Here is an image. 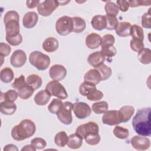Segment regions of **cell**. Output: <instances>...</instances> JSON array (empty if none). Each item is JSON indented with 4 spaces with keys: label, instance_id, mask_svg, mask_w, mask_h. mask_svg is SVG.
Listing matches in <instances>:
<instances>
[{
    "label": "cell",
    "instance_id": "1",
    "mask_svg": "<svg viewBox=\"0 0 151 151\" xmlns=\"http://www.w3.org/2000/svg\"><path fill=\"white\" fill-rule=\"evenodd\" d=\"M150 107L139 109L132 119V126L134 132L140 136L151 135Z\"/></svg>",
    "mask_w": 151,
    "mask_h": 151
},
{
    "label": "cell",
    "instance_id": "2",
    "mask_svg": "<svg viewBox=\"0 0 151 151\" xmlns=\"http://www.w3.org/2000/svg\"><path fill=\"white\" fill-rule=\"evenodd\" d=\"M36 130L35 123L31 120H22L11 130L12 138L16 141H22L33 136Z\"/></svg>",
    "mask_w": 151,
    "mask_h": 151
},
{
    "label": "cell",
    "instance_id": "3",
    "mask_svg": "<svg viewBox=\"0 0 151 151\" xmlns=\"http://www.w3.org/2000/svg\"><path fill=\"white\" fill-rule=\"evenodd\" d=\"M30 64L40 71L45 70L50 64V58L48 55L38 51H34L29 56Z\"/></svg>",
    "mask_w": 151,
    "mask_h": 151
},
{
    "label": "cell",
    "instance_id": "4",
    "mask_svg": "<svg viewBox=\"0 0 151 151\" xmlns=\"http://www.w3.org/2000/svg\"><path fill=\"white\" fill-rule=\"evenodd\" d=\"M51 96H55L59 99L64 100L68 97L67 92L65 87L58 81H50L45 89Z\"/></svg>",
    "mask_w": 151,
    "mask_h": 151
},
{
    "label": "cell",
    "instance_id": "5",
    "mask_svg": "<svg viewBox=\"0 0 151 151\" xmlns=\"http://www.w3.org/2000/svg\"><path fill=\"white\" fill-rule=\"evenodd\" d=\"M73 24L72 18L68 16H63L59 18L55 23L57 32L62 36H65L73 32Z\"/></svg>",
    "mask_w": 151,
    "mask_h": 151
},
{
    "label": "cell",
    "instance_id": "6",
    "mask_svg": "<svg viewBox=\"0 0 151 151\" xmlns=\"http://www.w3.org/2000/svg\"><path fill=\"white\" fill-rule=\"evenodd\" d=\"M73 103L70 101L64 102V105L60 111L57 114L58 119L63 124L69 125L73 122L71 111L73 110Z\"/></svg>",
    "mask_w": 151,
    "mask_h": 151
},
{
    "label": "cell",
    "instance_id": "7",
    "mask_svg": "<svg viewBox=\"0 0 151 151\" xmlns=\"http://www.w3.org/2000/svg\"><path fill=\"white\" fill-rule=\"evenodd\" d=\"M60 5L58 1L47 0L42 2L37 7L38 14L43 17L50 16Z\"/></svg>",
    "mask_w": 151,
    "mask_h": 151
},
{
    "label": "cell",
    "instance_id": "8",
    "mask_svg": "<svg viewBox=\"0 0 151 151\" xmlns=\"http://www.w3.org/2000/svg\"><path fill=\"white\" fill-rule=\"evenodd\" d=\"M99 127L98 124L95 122H90L78 126L76 129V133L84 139L87 136L90 134L99 133Z\"/></svg>",
    "mask_w": 151,
    "mask_h": 151
},
{
    "label": "cell",
    "instance_id": "9",
    "mask_svg": "<svg viewBox=\"0 0 151 151\" xmlns=\"http://www.w3.org/2000/svg\"><path fill=\"white\" fill-rule=\"evenodd\" d=\"M73 111L75 116L79 119L87 118L91 113L90 107L84 102H76L73 103Z\"/></svg>",
    "mask_w": 151,
    "mask_h": 151
},
{
    "label": "cell",
    "instance_id": "10",
    "mask_svg": "<svg viewBox=\"0 0 151 151\" xmlns=\"http://www.w3.org/2000/svg\"><path fill=\"white\" fill-rule=\"evenodd\" d=\"M102 122L103 124L109 126L117 125L122 123L119 110H111L106 111L102 116Z\"/></svg>",
    "mask_w": 151,
    "mask_h": 151
},
{
    "label": "cell",
    "instance_id": "11",
    "mask_svg": "<svg viewBox=\"0 0 151 151\" xmlns=\"http://www.w3.org/2000/svg\"><path fill=\"white\" fill-rule=\"evenodd\" d=\"M131 145L133 148L139 150H146L150 146V139L146 136H134L131 139Z\"/></svg>",
    "mask_w": 151,
    "mask_h": 151
},
{
    "label": "cell",
    "instance_id": "12",
    "mask_svg": "<svg viewBox=\"0 0 151 151\" xmlns=\"http://www.w3.org/2000/svg\"><path fill=\"white\" fill-rule=\"evenodd\" d=\"M19 20L18 19H11L4 22L5 27L6 38H11L20 34Z\"/></svg>",
    "mask_w": 151,
    "mask_h": 151
},
{
    "label": "cell",
    "instance_id": "13",
    "mask_svg": "<svg viewBox=\"0 0 151 151\" xmlns=\"http://www.w3.org/2000/svg\"><path fill=\"white\" fill-rule=\"evenodd\" d=\"M27 61V55L25 52L22 50H15L10 57L11 64L15 67H22Z\"/></svg>",
    "mask_w": 151,
    "mask_h": 151
},
{
    "label": "cell",
    "instance_id": "14",
    "mask_svg": "<svg viewBox=\"0 0 151 151\" xmlns=\"http://www.w3.org/2000/svg\"><path fill=\"white\" fill-rule=\"evenodd\" d=\"M49 75L51 78L55 81L63 80L67 75L66 68L61 64H54L49 70Z\"/></svg>",
    "mask_w": 151,
    "mask_h": 151
},
{
    "label": "cell",
    "instance_id": "15",
    "mask_svg": "<svg viewBox=\"0 0 151 151\" xmlns=\"http://www.w3.org/2000/svg\"><path fill=\"white\" fill-rule=\"evenodd\" d=\"M38 20V14L34 11H29L24 15L22 18V24L25 28L31 29L36 25Z\"/></svg>",
    "mask_w": 151,
    "mask_h": 151
},
{
    "label": "cell",
    "instance_id": "16",
    "mask_svg": "<svg viewBox=\"0 0 151 151\" xmlns=\"http://www.w3.org/2000/svg\"><path fill=\"white\" fill-rule=\"evenodd\" d=\"M105 60L106 57L101 51H96L91 53L87 58L88 63L94 68H97L103 64Z\"/></svg>",
    "mask_w": 151,
    "mask_h": 151
},
{
    "label": "cell",
    "instance_id": "17",
    "mask_svg": "<svg viewBox=\"0 0 151 151\" xmlns=\"http://www.w3.org/2000/svg\"><path fill=\"white\" fill-rule=\"evenodd\" d=\"M84 81L93 84H97L102 81L100 73L96 68L89 70L84 76Z\"/></svg>",
    "mask_w": 151,
    "mask_h": 151
},
{
    "label": "cell",
    "instance_id": "18",
    "mask_svg": "<svg viewBox=\"0 0 151 151\" xmlns=\"http://www.w3.org/2000/svg\"><path fill=\"white\" fill-rule=\"evenodd\" d=\"M101 37L96 33L92 32L88 34L86 38V46L90 49H96L101 45Z\"/></svg>",
    "mask_w": 151,
    "mask_h": 151
},
{
    "label": "cell",
    "instance_id": "19",
    "mask_svg": "<svg viewBox=\"0 0 151 151\" xmlns=\"http://www.w3.org/2000/svg\"><path fill=\"white\" fill-rule=\"evenodd\" d=\"M132 25L129 22H119L115 28L116 34L121 37H126L130 35V28Z\"/></svg>",
    "mask_w": 151,
    "mask_h": 151
},
{
    "label": "cell",
    "instance_id": "20",
    "mask_svg": "<svg viewBox=\"0 0 151 151\" xmlns=\"http://www.w3.org/2000/svg\"><path fill=\"white\" fill-rule=\"evenodd\" d=\"M17 110V106L14 102L7 100L1 101L0 111L1 113L5 115H12Z\"/></svg>",
    "mask_w": 151,
    "mask_h": 151
},
{
    "label": "cell",
    "instance_id": "21",
    "mask_svg": "<svg viewBox=\"0 0 151 151\" xmlns=\"http://www.w3.org/2000/svg\"><path fill=\"white\" fill-rule=\"evenodd\" d=\"M42 48L48 52H55L59 47L58 41L54 37H48L46 38L42 43Z\"/></svg>",
    "mask_w": 151,
    "mask_h": 151
},
{
    "label": "cell",
    "instance_id": "22",
    "mask_svg": "<svg viewBox=\"0 0 151 151\" xmlns=\"http://www.w3.org/2000/svg\"><path fill=\"white\" fill-rule=\"evenodd\" d=\"M91 25L94 29L101 31L106 28V20L104 15H97L94 16L91 21Z\"/></svg>",
    "mask_w": 151,
    "mask_h": 151
},
{
    "label": "cell",
    "instance_id": "23",
    "mask_svg": "<svg viewBox=\"0 0 151 151\" xmlns=\"http://www.w3.org/2000/svg\"><path fill=\"white\" fill-rule=\"evenodd\" d=\"M122 123H126L131 119L134 113V108L132 106H124L119 110Z\"/></svg>",
    "mask_w": 151,
    "mask_h": 151
},
{
    "label": "cell",
    "instance_id": "24",
    "mask_svg": "<svg viewBox=\"0 0 151 151\" xmlns=\"http://www.w3.org/2000/svg\"><path fill=\"white\" fill-rule=\"evenodd\" d=\"M51 96L45 90H42L35 94L34 101L38 106H45L50 101Z\"/></svg>",
    "mask_w": 151,
    "mask_h": 151
},
{
    "label": "cell",
    "instance_id": "25",
    "mask_svg": "<svg viewBox=\"0 0 151 151\" xmlns=\"http://www.w3.org/2000/svg\"><path fill=\"white\" fill-rule=\"evenodd\" d=\"M83 138L77 133H73L68 136L67 146L72 149H79L83 144Z\"/></svg>",
    "mask_w": 151,
    "mask_h": 151
},
{
    "label": "cell",
    "instance_id": "26",
    "mask_svg": "<svg viewBox=\"0 0 151 151\" xmlns=\"http://www.w3.org/2000/svg\"><path fill=\"white\" fill-rule=\"evenodd\" d=\"M73 29V32L76 33H80L84 31L86 28V21L79 17H72Z\"/></svg>",
    "mask_w": 151,
    "mask_h": 151
},
{
    "label": "cell",
    "instance_id": "27",
    "mask_svg": "<svg viewBox=\"0 0 151 151\" xmlns=\"http://www.w3.org/2000/svg\"><path fill=\"white\" fill-rule=\"evenodd\" d=\"M139 61L143 64H149L151 62V50L148 48H144L138 52Z\"/></svg>",
    "mask_w": 151,
    "mask_h": 151
},
{
    "label": "cell",
    "instance_id": "28",
    "mask_svg": "<svg viewBox=\"0 0 151 151\" xmlns=\"http://www.w3.org/2000/svg\"><path fill=\"white\" fill-rule=\"evenodd\" d=\"M26 82L27 84L35 90L41 86L42 80V78L37 74H30L27 77Z\"/></svg>",
    "mask_w": 151,
    "mask_h": 151
},
{
    "label": "cell",
    "instance_id": "29",
    "mask_svg": "<svg viewBox=\"0 0 151 151\" xmlns=\"http://www.w3.org/2000/svg\"><path fill=\"white\" fill-rule=\"evenodd\" d=\"M17 90L18 96L23 100H27L30 98L35 91V90L27 84V83Z\"/></svg>",
    "mask_w": 151,
    "mask_h": 151
},
{
    "label": "cell",
    "instance_id": "30",
    "mask_svg": "<svg viewBox=\"0 0 151 151\" xmlns=\"http://www.w3.org/2000/svg\"><path fill=\"white\" fill-rule=\"evenodd\" d=\"M14 74L12 70L9 67H5L1 70L0 78L2 82L5 83H10L14 78Z\"/></svg>",
    "mask_w": 151,
    "mask_h": 151
},
{
    "label": "cell",
    "instance_id": "31",
    "mask_svg": "<svg viewBox=\"0 0 151 151\" xmlns=\"http://www.w3.org/2000/svg\"><path fill=\"white\" fill-rule=\"evenodd\" d=\"M68 136L64 131H61L57 133L54 137V143L59 147H64L67 145Z\"/></svg>",
    "mask_w": 151,
    "mask_h": 151
},
{
    "label": "cell",
    "instance_id": "32",
    "mask_svg": "<svg viewBox=\"0 0 151 151\" xmlns=\"http://www.w3.org/2000/svg\"><path fill=\"white\" fill-rule=\"evenodd\" d=\"M64 103L59 99H54L48 106V111L54 114H57L61 109Z\"/></svg>",
    "mask_w": 151,
    "mask_h": 151
},
{
    "label": "cell",
    "instance_id": "33",
    "mask_svg": "<svg viewBox=\"0 0 151 151\" xmlns=\"http://www.w3.org/2000/svg\"><path fill=\"white\" fill-rule=\"evenodd\" d=\"M130 35L133 39H137L143 41L144 32L143 28L138 25H133L130 28Z\"/></svg>",
    "mask_w": 151,
    "mask_h": 151
},
{
    "label": "cell",
    "instance_id": "34",
    "mask_svg": "<svg viewBox=\"0 0 151 151\" xmlns=\"http://www.w3.org/2000/svg\"><path fill=\"white\" fill-rule=\"evenodd\" d=\"M108 107V103L106 101H101L93 103L91 107V109L94 112V113L100 114L104 113L106 111H107Z\"/></svg>",
    "mask_w": 151,
    "mask_h": 151
},
{
    "label": "cell",
    "instance_id": "35",
    "mask_svg": "<svg viewBox=\"0 0 151 151\" xmlns=\"http://www.w3.org/2000/svg\"><path fill=\"white\" fill-rule=\"evenodd\" d=\"M96 68L100 73L102 81H105L109 79L111 76V74H112L111 68L108 67L107 65H106V64H104V63L100 65V66L97 67V68Z\"/></svg>",
    "mask_w": 151,
    "mask_h": 151
},
{
    "label": "cell",
    "instance_id": "36",
    "mask_svg": "<svg viewBox=\"0 0 151 151\" xmlns=\"http://www.w3.org/2000/svg\"><path fill=\"white\" fill-rule=\"evenodd\" d=\"M18 94L14 90H9L5 93L1 92V101L7 100L11 102H14L18 98Z\"/></svg>",
    "mask_w": 151,
    "mask_h": 151
},
{
    "label": "cell",
    "instance_id": "37",
    "mask_svg": "<svg viewBox=\"0 0 151 151\" xmlns=\"http://www.w3.org/2000/svg\"><path fill=\"white\" fill-rule=\"evenodd\" d=\"M113 134L117 138L125 139L128 137L129 132L128 129L119 126H116L113 129Z\"/></svg>",
    "mask_w": 151,
    "mask_h": 151
},
{
    "label": "cell",
    "instance_id": "38",
    "mask_svg": "<svg viewBox=\"0 0 151 151\" xmlns=\"http://www.w3.org/2000/svg\"><path fill=\"white\" fill-rule=\"evenodd\" d=\"M86 97L90 101H98L103 97V93L100 90H97L96 87H94L88 92Z\"/></svg>",
    "mask_w": 151,
    "mask_h": 151
},
{
    "label": "cell",
    "instance_id": "39",
    "mask_svg": "<svg viewBox=\"0 0 151 151\" xmlns=\"http://www.w3.org/2000/svg\"><path fill=\"white\" fill-rule=\"evenodd\" d=\"M104 9L107 15L115 17H116L119 11L117 5L111 1H107L106 2L104 6Z\"/></svg>",
    "mask_w": 151,
    "mask_h": 151
},
{
    "label": "cell",
    "instance_id": "40",
    "mask_svg": "<svg viewBox=\"0 0 151 151\" xmlns=\"http://www.w3.org/2000/svg\"><path fill=\"white\" fill-rule=\"evenodd\" d=\"M106 20V29L108 30L115 29L116 27L118 24V20L116 17L106 15H104Z\"/></svg>",
    "mask_w": 151,
    "mask_h": 151
},
{
    "label": "cell",
    "instance_id": "41",
    "mask_svg": "<svg viewBox=\"0 0 151 151\" xmlns=\"http://www.w3.org/2000/svg\"><path fill=\"white\" fill-rule=\"evenodd\" d=\"M101 52L105 57L111 58L116 54L117 50L113 45H107L101 47Z\"/></svg>",
    "mask_w": 151,
    "mask_h": 151
},
{
    "label": "cell",
    "instance_id": "42",
    "mask_svg": "<svg viewBox=\"0 0 151 151\" xmlns=\"http://www.w3.org/2000/svg\"><path fill=\"white\" fill-rule=\"evenodd\" d=\"M94 87H96L95 84L84 81L79 87V93L83 96L86 97L88 92Z\"/></svg>",
    "mask_w": 151,
    "mask_h": 151
},
{
    "label": "cell",
    "instance_id": "43",
    "mask_svg": "<svg viewBox=\"0 0 151 151\" xmlns=\"http://www.w3.org/2000/svg\"><path fill=\"white\" fill-rule=\"evenodd\" d=\"M31 144L36 150L44 149L47 146L46 141L41 137H35L31 140Z\"/></svg>",
    "mask_w": 151,
    "mask_h": 151
},
{
    "label": "cell",
    "instance_id": "44",
    "mask_svg": "<svg viewBox=\"0 0 151 151\" xmlns=\"http://www.w3.org/2000/svg\"><path fill=\"white\" fill-rule=\"evenodd\" d=\"M84 140L88 145L94 146L98 145L100 143L101 140V137L99 133L92 134L87 136L84 139Z\"/></svg>",
    "mask_w": 151,
    "mask_h": 151
},
{
    "label": "cell",
    "instance_id": "45",
    "mask_svg": "<svg viewBox=\"0 0 151 151\" xmlns=\"http://www.w3.org/2000/svg\"><path fill=\"white\" fill-rule=\"evenodd\" d=\"M130 46L133 51L137 52L145 47L143 41L133 38L130 40Z\"/></svg>",
    "mask_w": 151,
    "mask_h": 151
},
{
    "label": "cell",
    "instance_id": "46",
    "mask_svg": "<svg viewBox=\"0 0 151 151\" xmlns=\"http://www.w3.org/2000/svg\"><path fill=\"white\" fill-rule=\"evenodd\" d=\"M115 42V38L111 34H106L101 38V47L107 45H113Z\"/></svg>",
    "mask_w": 151,
    "mask_h": 151
},
{
    "label": "cell",
    "instance_id": "47",
    "mask_svg": "<svg viewBox=\"0 0 151 151\" xmlns=\"http://www.w3.org/2000/svg\"><path fill=\"white\" fill-rule=\"evenodd\" d=\"M27 84L25 80V77L23 75H21L19 77L16 78L14 82L12 83V87L16 90H18L21 87Z\"/></svg>",
    "mask_w": 151,
    "mask_h": 151
},
{
    "label": "cell",
    "instance_id": "48",
    "mask_svg": "<svg viewBox=\"0 0 151 151\" xmlns=\"http://www.w3.org/2000/svg\"><path fill=\"white\" fill-rule=\"evenodd\" d=\"M11 51V47L6 43L1 42L0 43V56L5 57L8 56Z\"/></svg>",
    "mask_w": 151,
    "mask_h": 151
},
{
    "label": "cell",
    "instance_id": "49",
    "mask_svg": "<svg viewBox=\"0 0 151 151\" xmlns=\"http://www.w3.org/2000/svg\"><path fill=\"white\" fill-rule=\"evenodd\" d=\"M150 15L149 12H145L142 16V25L143 28L146 29H150L151 28Z\"/></svg>",
    "mask_w": 151,
    "mask_h": 151
},
{
    "label": "cell",
    "instance_id": "50",
    "mask_svg": "<svg viewBox=\"0 0 151 151\" xmlns=\"http://www.w3.org/2000/svg\"><path fill=\"white\" fill-rule=\"evenodd\" d=\"M6 41L12 46L19 45L22 41V37L21 34L11 38H5Z\"/></svg>",
    "mask_w": 151,
    "mask_h": 151
},
{
    "label": "cell",
    "instance_id": "51",
    "mask_svg": "<svg viewBox=\"0 0 151 151\" xmlns=\"http://www.w3.org/2000/svg\"><path fill=\"white\" fill-rule=\"evenodd\" d=\"M129 3V5L132 8H134L137 6H149L151 4V1H137V0H134V1H128Z\"/></svg>",
    "mask_w": 151,
    "mask_h": 151
},
{
    "label": "cell",
    "instance_id": "52",
    "mask_svg": "<svg viewBox=\"0 0 151 151\" xmlns=\"http://www.w3.org/2000/svg\"><path fill=\"white\" fill-rule=\"evenodd\" d=\"M117 6L122 12H126L129 9L130 7L129 3L128 1H123V0H117L116 1Z\"/></svg>",
    "mask_w": 151,
    "mask_h": 151
},
{
    "label": "cell",
    "instance_id": "53",
    "mask_svg": "<svg viewBox=\"0 0 151 151\" xmlns=\"http://www.w3.org/2000/svg\"><path fill=\"white\" fill-rule=\"evenodd\" d=\"M40 1H26V4L28 8H34L35 7H38L39 5Z\"/></svg>",
    "mask_w": 151,
    "mask_h": 151
},
{
    "label": "cell",
    "instance_id": "54",
    "mask_svg": "<svg viewBox=\"0 0 151 151\" xmlns=\"http://www.w3.org/2000/svg\"><path fill=\"white\" fill-rule=\"evenodd\" d=\"M4 151H9V150H16L17 151L18 149L17 148V147L13 145V144H8V145H6L3 149Z\"/></svg>",
    "mask_w": 151,
    "mask_h": 151
},
{
    "label": "cell",
    "instance_id": "55",
    "mask_svg": "<svg viewBox=\"0 0 151 151\" xmlns=\"http://www.w3.org/2000/svg\"><path fill=\"white\" fill-rule=\"evenodd\" d=\"M21 150L23 151V150H31V151H35L36 150V149L32 146V145H25L24 147H22L21 149Z\"/></svg>",
    "mask_w": 151,
    "mask_h": 151
},
{
    "label": "cell",
    "instance_id": "56",
    "mask_svg": "<svg viewBox=\"0 0 151 151\" xmlns=\"http://www.w3.org/2000/svg\"><path fill=\"white\" fill-rule=\"evenodd\" d=\"M58 2H59V4H60V5H66L67 4H68V3H69L70 2V1H58Z\"/></svg>",
    "mask_w": 151,
    "mask_h": 151
}]
</instances>
